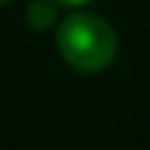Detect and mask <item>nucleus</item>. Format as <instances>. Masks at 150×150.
<instances>
[{
    "mask_svg": "<svg viewBox=\"0 0 150 150\" xmlns=\"http://www.w3.org/2000/svg\"><path fill=\"white\" fill-rule=\"evenodd\" d=\"M60 7H80V4H87V0H57Z\"/></svg>",
    "mask_w": 150,
    "mask_h": 150,
    "instance_id": "3",
    "label": "nucleus"
},
{
    "mask_svg": "<svg viewBox=\"0 0 150 150\" xmlns=\"http://www.w3.org/2000/svg\"><path fill=\"white\" fill-rule=\"evenodd\" d=\"M57 50L74 70L100 74L117 57V33L103 17L77 10L57 20Z\"/></svg>",
    "mask_w": 150,
    "mask_h": 150,
    "instance_id": "1",
    "label": "nucleus"
},
{
    "mask_svg": "<svg viewBox=\"0 0 150 150\" xmlns=\"http://www.w3.org/2000/svg\"><path fill=\"white\" fill-rule=\"evenodd\" d=\"M30 27H50V23H57V17H60V4L57 0H33L30 4Z\"/></svg>",
    "mask_w": 150,
    "mask_h": 150,
    "instance_id": "2",
    "label": "nucleus"
},
{
    "mask_svg": "<svg viewBox=\"0 0 150 150\" xmlns=\"http://www.w3.org/2000/svg\"><path fill=\"white\" fill-rule=\"evenodd\" d=\"M0 4H7V0H0Z\"/></svg>",
    "mask_w": 150,
    "mask_h": 150,
    "instance_id": "4",
    "label": "nucleus"
}]
</instances>
